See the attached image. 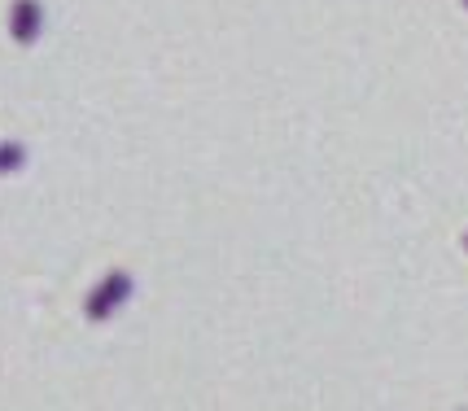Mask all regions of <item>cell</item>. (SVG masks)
<instances>
[{"instance_id":"2","label":"cell","mask_w":468,"mask_h":411,"mask_svg":"<svg viewBox=\"0 0 468 411\" xmlns=\"http://www.w3.org/2000/svg\"><path fill=\"white\" fill-rule=\"evenodd\" d=\"M9 31H14L18 44L36 40V36H40V5H36V0H18L14 14H9Z\"/></svg>"},{"instance_id":"1","label":"cell","mask_w":468,"mask_h":411,"mask_svg":"<svg viewBox=\"0 0 468 411\" xmlns=\"http://www.w3.org/2000/svg\"><path fill=\"white\" fill-rule=\"evenodd\" d=\"M127 289H132V280H127V276H110V280H105V285L88 298V315H92V320H105V315H110V311L127 298Z\"/></svg>"},{"instance_id":"3","label":"cell","mask_w":468,"mask_h":411,"mask_svg":"<svg viewBox=\"0 0 468 411\" xmlns=\"http://www.w3.org/2000/svg\"><path fill=\"white\" fill-rule=\"evenodd\" d=\"M22 166V144H0V175Z\"/></svg>"}]
</instances>
